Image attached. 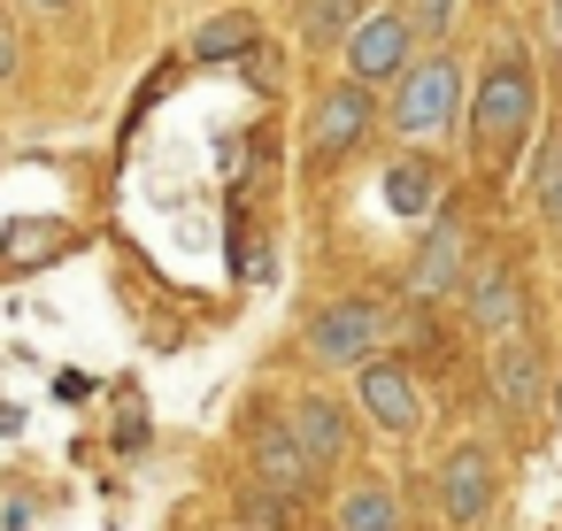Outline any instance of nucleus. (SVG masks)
Masks as SVG:
<instances>
[{
  "instance_id": "16",
  "label": "nucleus",
  "mask_w": 562,
  "mask_h": 531,
  "mask_svg": "<svg viewBox=\"0 0 562 531\" xmlns=\"http://www.w3.org/2000/svg\"><path fill=\"white\" fill-rule=\"evenodd\" d=\"M531 208L547 231H562V132L539 139V162H531Z\"/></svg>"
},
{
  "instance_id": "8",
  "label": "nucleus",
  "mask_w": 562,
  "mask_h": 531,
  "mask_svg": "<svg viewBox=\"0 0 562 531\" xmlns=\"http://www.w3.org/2000/svg\"><path fill=\"white\" fill-rule=\"evenodd\" d=\"M462 316H470V331H485V339H516V324H524V285H516V270H508V262H470V278H462Z\"/></svg>"
},
{
  "instance_id": "14",
  "label": "nucleus",
  "mask_w": 562,
  "mask_h": 531,
  "mask_svg": "<svg viewBox=\"0 0 562 531\" xmlns=\"http://www.w3.org/2000/svg\"><path fill=\"white\" fill-rule=\"evenodd\" d=\"M385 208L393 216H431L439 208V162L431 155H401L385 170Z\"/></svg>"
},
{
  "instance_id": "7",
  "label": "nucleus",
  "mask_w": 562,
  "mask_h": 531,
  "mask_svg": "<svg viewBox=\"0 0 562 531\" xmlns=\"http://www.w3.org/2000/svg\"><path fill=\"white\" fill-rule=\"evenodd\" d=\"M439 516L454 523V531H470V523H485L493 516V493H501V470H493V454L485 447H447V462H439Z\"/></svg>"
},
{
  "instance_id": "11",
  "label": "nucleus",
  "mask_w": 562,
  "mask_h": 531,
  "mask_svg": "<svg viewBox=\"0 0 562 531\" xmlns=\"http://www.w3.org/2000/svg\"><path fill=\"white\" fill-rule=\"evenodd\" d=\"M285 423H293V439H301V454H308L316 470L347 462V447H355V416H347L331 393H301V400L285 408Z\"/></svg>"
},
{
  "instance_id": "6",
  "label": "nucleus",
  "mask_w": 562,
  "mask_h": 531,
  "mask_svg": "<svg viewBox=\"0 0 562 531\" xmlns=\"http://www.w3.org/2000/svg\"><path fill=\"white\" fill-rule=\"evenodd\" d=\"M355 400H362V416H370L385 439H416V431H424L416 370H408V362H393V354H378V362H362V370H355Z\"/></svg>"
},
{
  "instance_id": "2",
  "label": "nucleus",
  "mask_w": 562,
  "mask_h": 531,
  "mask_svg": "<svg viewBox=\"0 0 562 531\" xmlns=\"http://www.w3.org/2000/svg\"><path fill=\"white\" fill-rule=\"evenodd\" d=\"M462 109H470V78H462V63L439 47V55H416V63H408V78H401L393 101H385V124H393V139L431 147V139H447V132L462 124Z\"/></svg>"
},
{
  "instance_id": "4",
  "label": "nucleus",
  "mask_w": 562,
  "mask_h": 531,
  "mask_svg": "<svg viewBox=\"0 0 562 531\" xmlns=\"http://www.w3.org/2000/svg\"><path fill=\"white\" fill-rule=\"evenodd\" d=\"M378 124H385V116H378V93H370V86H355V78L324 86L316 109H308V162H347Z\"/></svg>"
},
{
  "instance_id": "22",
  "label": "nucleus",
  "mask_w": 562,
  "mask_h": 531,
  "mask_svg": "<svg viewBox=\"0 0 562 531\" xmlns=\"http://www.w3.org/2000/svg\"><path fill=\"white\" fill-rule=\"evenodd\" d=\"M239 531H270V523H239Z\"/></svg>"
},
{
  "instance_id": "18",
  "label": "nucleus",
  "mask_w": 562,
  "mask_h": 531,
  "mask_svg": "<svg viewBox=\"0 0 562 531\" xmlns=\"http://www.w3.org/2000/svg\"><path fill=\"white\" fill-rule=\"evenodd\" d=\"M401 16H408V32H416V39H439V47H447L454 16H462V0H401Z\"/></svg>"
},
{
  "instance_id": "13",
  "label": "nucleus",
  "mask_w": 562,
  "mask_h": 531,
  "mask_svg": "<svg viewBox=\"0 0 562 531\" xmlns=\"http://www.w3.org/2000/svg\"><path fill=\"white\" fill-rule=\"evenodd\" d=\"M331 523H339V531H408V516H401V493H393L385 477H355V485L339 493Z\"/></svg>"
},
{
  "instance_id": "1",
  "label": "nucleus",
  "mask_w": 562,
  "mask_h": 531,
  "mask_svg": "<svg viewBox=\"0 0 562 531\" xmlns=\"http://www.w3.org/2000/svg\"><path fill=\"white\" fill-rule=\"evenodd\" d=\"M462 124H470V147H477V162H485V170L516 162V147L531 139V124H539V78H531V55H524L516 39H508V47H493V63L477 70Z\"/></svg>"
},
{
  "instance_id": "5",
  "label": "nucleus",
  "mask_w": 562,
  "mask_h": 531,
  "mask_svg": "<svg viewBox=\"0 0 562 531\" xmlns=\"http://www.w3.org/2000/svg\"><path fill=\"white\" fill-rule=\"evenodd\" d=\"M378 347H385V308L378 301H331L316 324H308V362L316 370H362V362H378Z\"/></svg>"
},
{
  "instance_id": "9",
  "label": "nucleus",
  "mask_w": 562,
  "mask_h": 531,
  "mask_svg": "<svg viewBox=\"0 0 562 531\" xmlns=\"http://www.w3.org/2000/svg\"><path fill=\"white\" fill-rule=\"evenodd\" d=\"M462 278H470V231H462L454 216H439V224L424 231L416 262H408V293H416V301H447V293H462Z\"/></svg>"
},
{
  "instance_id": "19",
  "label": "nucleus",
  "mask_w": 562,
  "mask_h": 531,
  "mask_svg": "<svg viewBox=\"0 0 562 531\" xmlns=\"http://www.w3.org/2000/svg\"><path fill=\"white\" fill-rule=\"evenodd\" d=\"M9 78H16V32L0 24V86H9Z\"/></svg>"
},
{
  "instance_id": "21",
  "label": "nucleus",
  "mask_w": 562,
  "mask_h": 531,
  "mask_svg": "<svg viewBox=\"0 0 562 531\" xmlns=\"http://www.w3.org/2000/svg\"><path fill=\"white\" fill-rule=\"evenodd\" d=\"M547 16H554V39H562V0H547Z\"/></svg>"
},
{
  "instance_id": "10",
  "label": "nucleus",
  "mask_w": 562,
  "mask_h": 531,
  "mask_svg": "<svg viewBox=\"0 0 562 531\" xmlns=\"http://www.w3.org/2000/svg\"><path fill=\"white\" fill-rule=\"evenodd\" d=\"M485 377H493V393H501L508 416H539V400H547V362H539V347H531L524 331H516V339H493Z\"/></svg>"
},
{
  "instance_id": "17",
  "label": "nucleus",
  "mask_w": 562,
  "mask_h": 531,
  "mask_svg": "<svg viewBox=\"0 0 562 531\" xmlns=\"http://www.w3.org/2000/svg\"><path fill=\"white\" fill-rule=\"evenodd\" d=\"M355 24H362V16H355V0H308V9H301V32H308L316 47H347Z\"/></svg>"
},
{
  "instance_id": "12",
  "label": "nucleus",
  "mask_w": 562,
  "mask_h": 531,
  "mask_svg": "<svg viewBox=\"0 0 562 531\" xmlns=\"http://www.w3.org/2000/svg\"><path fill=\"white\" fill-rule=\"evenodd\" d=\"M255 470H262V485H270V493H285V500H301V493L324 477V470L301 454V439H293V423H285V416H270V423L255 431Z\"/></svg>"
},
{
  "instance_id": "3",
  "label": "nucleus",
  "mask_w": 562,
  "mask_h": 531,
  "mask_svg": "<svg viewBox=\"0 0 562 531\" xmlns=\"http://www.w3.org/2000/svg\"><path fill=\"white\" fill-rule=\"evenodd\" d=\"M339 63H347L355 86H370V93L385 86V93H393V86L408 78V63H416V32H408V16H401V9H370V16L347 32Z\"/></svg>"
},
{
  "instance_id": "15",
  "label": "nucleus",
  "mask_w": 562,
  "mask_h": 531,
  "mask_svg": "<svg viewBox=\"0 0 562 531\" xmlns=\"http://www.w3.org/2000/svg\"><path fill=\"white\" fill-rule=\"evenodd\" d=\"M255 47V16L247 9H224V16H209L201 32H193V63H232V55H247Z\"/></svg>"
},
{
  "instance_id": "20",
  "label": "nucleus",
  "mask_w": 562,
  "mask_h": 531,
  "mask_svg": "<svg viewBox=\"0 0 562 531\" xmlns=\"http://www.w3.org/2000/svg\"><path fill=\"white\" fill-rule=\"evenodd\" d=\"M24 9H32V16H70L78 0H24Z\"/></svg>"
}]
</instances>
